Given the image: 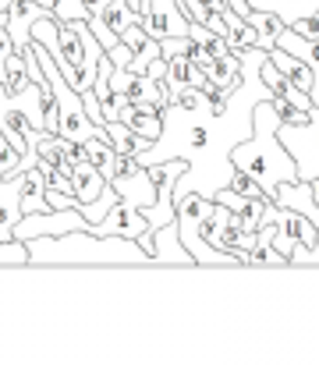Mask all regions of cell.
<instances>
[{
	"instance_id": "6da1fadb",
	"label": "cell",
	"mask_w": 319,
	"mask_h": 365,
	"mask_svg": "<svg viewBox=\"0 0 319 365\" xmlns=\"http://www.w3.org/2000/svg\"><path fill=\"white\" fill-rule=\"evenodd\" d=\"M270 50L263 46H248L241 50V82L231 89V103L223 114H213L210 107L199 110H185L178 103H167L163 110V135L138 156L146 167L160 163V160H185L188 170L178 178L174 195L185 192H203V195H216L220 188L231 185L234 174V160L231 149L238 142H245L255 128V107L263 100L273 96V89L263 82V61Z\"/></svg>"
},
{
	"instance_id": "7a4b0ae2",
	"label": "cell",
	"mask_w": 319,
	"mask_h": 365,
	"mask_svg": "<svg viewBox=\"0 0 319 365\" xmlns=\"http://www.w3.org/2000/svg\"><path fill=\"white\" fill-rule=\"evenodd\" d=\"M29 266H156L138 238L100 235L93 227L43 235L29 242Z\"/></svg>"
},
{
	"instance_id": "3957f363",
	"label": "cell",
	"mask_w": 319,
	"mask_h": 365,
	"mask_svg": "<svg viewBox=\"0 0 319 365\" xmlns=\"http://www.w3.org/2000/svg\"><path fill=\"white\" fill-rule=\"evenodd\" d=\"M231 160H234V167L248 170L270 199L277 195V188L284 181H302L298 163H295V156L288 153V145L280 138V118H277L270 100H263L255 107V128L245 142H238L231 149Z\"/></svg>"
},
{
	"instance_id": "277c9868",
	"label": "cell",
	"mask_w": 319,
	"mask_h": 365,
	"mask_svg": "<svg viewBox=\"0 0 319 365\" xmlns=\"http://www.w3.org/2000/svg\"><path fill=\"white\" fill-rule=\"evenodd\" d=\"M110 185L117 188L121 202H131V206H138V210H149V206L156 202L153 174H149V167H146L138 156H121V153H117V163H113Z\"/></svg>"
},
{
	"instance_id": "5b68a950",
	"label": "cell",
	"mask_w": 319,
	"mask_h": 365,
	"mask_svg": "<svg viewBox=\"0 0 319 365\" xmlns=\"http://www.w3.org/2000/svg\"><path fill=\"white\" fill-rule=\"evenodd\" d=\"M280 138L298 163V178L302 181L319 178V107L313 110L309 124H280Z\"/></svg>"
},
{
	"instance_id": "8992f818",
	"label": "cell",
	"mask_w": 319,
	"mask_h": 365,
	"mask_svg": "<svg viewBox=\"0 0 319 365\" xmlns=\"http://www.w3.org/2000/svg\"><path fill=\"white\" fill-rule=\"evenodd\" d=\"M138 245L153 255L156 266H196V255L181 242L178 217H174L171 224H163V227H149V231L138 238Z\"/></svg>"
},
{
	"instance_id": "52a82bcc",
	"label": "cell",
	"mask_w": 319,
	"mask_h": 365,
	"mask_svg": "<svg viewBox=\"0 0 319 365\" xmlns=\"http://www.w3.org/2000/svg\"><path fill=\"white\" fill-rule=\"evenodd\" d=\"M192 18L185 14V7L178 0H149L142 11V29L153 39H171V36H188Z\"/></svg>"
},
{
	"instance_id": "ba28073f",
	"label": "cell",
	"mask_w": 319,
	"mask_h": 365,
	"mask_svg": "<svg viewBox=\"0 0 319 365\" xmlns=\"http://www.w3.org/2000/svg\"><path fill=\"white\" fill-rule=\"evenodd\" d=\"M313 245L319 242V227L305 217V213H298V210H288V206H280V217H277V238H273V248L280 252V255H288L291 259V252H295V245Z\"/></svg>"
},
{
	"instance_id": "9c48e42d",
	"label": "cell",
	"mask_w": 319,
	"mask_h": 365,
	"mask_svg": "<svg viewBox=\"0 0 319 365\" xmlns=\"http://www.w3.org/2000/svg\"><path fill=\"white\" fill-rule=\"evenodd\" d=\"M21 195H25V170L0 178V242H14V224L21 220Z\"/></svg>"
},
{
	"instance_id": "30bf717a",
	"label": "cell",
	"mask_w": 319,
	"mask_h": 365,
	"mask_svg": "<svg viewBox=\"0 0 319 365\" xmlns=\"http://www.w3.org/2000/svg\"><path fill=\"white\" fill-rule=\"evenodd\" d=\"M93 231H100V235H121V238H142V235L149 231V220H146V213H142L138 206L117 202Z\"/></svg>"
},
{
	"instance_id": "8fae6325",
	"label": "cell",
	"mask_w": 319,
	"mask_h": 365,
	"mask_svg": "<svg viewBox=\"0 0 319 365\" xmlns=\"http://www.w3.org/2000/svg\"><path fill=\"white\" fill-rule=\"evenodd\" d=\"M46 14V7L39 0H11L7 4V32L14 39V50H25L32 43V25Z\"/></svg>"
},
{
	"instance_id": "7c38bea8",
	"label": "cell",
	"mask_w": 319,
	"mask_h": 365,
	"mask_svg": "<svg viewBox=\"0 0 319 365\" xmlns=\"http://www.w3.org/2000/svg\"><path fill=\"white\" fill-rule=\"evenodd\" d=\"M210 82V75H206V68L203 64H196L188 53H174V57H167V78H163V86H167V93L174 96L178 89H185V86H206Z\"/></svg>"
},
{
	"instance_id": "4fadbf2b",
	"label": "cell",
	"mask_w": 319,
	"mask_h": 365,
	"mask_svg": "<svg viewBox=\"0 0 319 365\" xmlns=\"http://www.w3.org/2000/svg\"><path fill=\"white\" fill-rule=\"evenodd\" d=\"M71 185H75V199H79V210H86V206H93V202H100L106 192V174L100 167H93V163H79L75 167V174H71Z\"/></svg>"
},
{
	"instance_id": "5bb4252c",
	"label": "cell",
	"mask_w": 319,
	"mask_h": 365,
	"mask_svg": "<svg viewBox=\"0 0 319 365\" xmlns=\"http://www.w3.org/2000/svg\"><path fill=\"white\" fill-rule=\"evenodd\" d=\"M270 61L288 75V82L291 86H298V89H305L309 96H313V82H316V71L309 68V61H302L298 53H291V50H284V46H270Z\"/></svg>"
},
{
	"instance_id": "9a60e30c",
	"label": "cell",
	"mask_w": 319,
	"mask_h": 365,
	"mask_svg": "<svg viewBox=\"0 0 319 365\" xmlns=\"http://www.w3.org/2000/svg\"><path fill=\"white\" fill-rule=\"evenodd\" d=\"M128 100H135V103H160V107H167L171 103V93H167V86L160 82V78H153V75H131V82H128Z\"/></svg>"
},
{
	"instance_id": "2e32d148",
	"label": "cell",
	"mask_w": 319,
	"mask_h": 365,
	"mask_svg": "<svg viewBox=\"0 0 319 365\" xmlns=\"http://www.w3.org/2000/svg\"><path fill=\"white\" fill-rule=\"evenodd\" d=\"M106 135H110V145L121 156H142L153 145V138H142L138 131H131L124 121H106Z\"/></svg>"
},
{
	"instance_id": "e0dca14e",
	"label": "cell",
	"mask_w": 319,
	"mask_h": 365,
	"mask_svg": "<svg viewBox=\"0 0 319 365\" xmlns=\"http://www.w3.org/2000/svg\"><path fill=\"white\" fill-rule=\"evenodd\" d=\"M163 110L167 107H160V103H135V114L128 118V128L131 131H138L142 138H160L163 135Z\"/></svg>"
},
{
	"instance_id": "ac0fdd59",
	"label": "cell",
	"mask_w": 319,
	"mask_h": 365,
	"mask_svg": "<svg viewBox=\"0 0 319 365\" xmlns=\"http://www.w3.org/2000/svg\"><path fill=\"white\" fill-rule=\"evenodd\" d=\"M203 68H206V75H210V78L220 86V89H223V93H231V89L241 82V57H238V53L210 57Z\"/></svg>"
},
{
	"instance_id": "d6986e66",
	"label": "cell",
	"mask_w": 319,
	"mask_h": 365,
	"mask_svg": "<svg viewBox=\"0 0 319 365\" xmlns=\"http://www.w3.org/2000/svg\"><path fill=\"white\" fill-rule=\"evenodd\" d=\"M248 21L259 29V46H263V50L277 46L280 32L288 29V21H284L280 14H273V11H252V14H248Z\"/></svg>"
},
{
	"instance_id": "ffe728a7",
	"label": "cell",
	"mask_w": 319,
	"mask_h": 365,
	"mask_svg": "<svg viewBox=\"0 0 319 365\" xmlns=\"http://www.w3.org/2000/svg\"><path fill=\"white\" fill-rule=\"evenodd\" d=\"M241 259V266H248V269H266V266H291V259L288 255H280L273 245H255V248H248V252H241L238 255Z\"/></svg>"
},
{
	"instance_id": "44dd1931",
	"label": "cell",
	"mask_w": 319,
	"mask_h": 365,
	"mask_svg": "<svg viewBox=\"0 0 319 365\" xmlns=\"http://www.w3.org/2000/svg\"><path fill=\"white\" fill-rule=\"evenodd\" d=\"M270 206H273V199H245L234 217H238V224H241L245 231H259L263 220H266V213H270Z\"/></svg>"
},
{
	"instance_id": "7402d4cb",
	"label": "cell",
	"mask_w": 319,
	"mask_h": 365,
	"mask_svg": "<svg viewBox=\"0 0 319 365\" xmlns=\"http://www.w3.org/2000/svg\"><path fill=\"white\" fill-rule=\"evenodd\" d=\"M46 11H54L61 21H89L93 14H89V7H86V0H39Z\"/></svg>"
},
{
	"instance_id": "603a6c76",
	"label": "cell",
	"mask_w": 319,
	"mask_h": 365,
	"mask_svg": "<svg viewBox=\"0 0 319 365\" xmlns=\"http://www.w3.org/2000/svg\"><path fill=\"white\" fill-rule=\"evenodd\" d=\"M270 103H273V110H277L280 124H309L313 121V110L298 107V103L288 100V96H270Z\"/></svg>"
},
{
	"instance_id": "cb8c5ba5",
	"label": "cell",
	"mask_w": 319,
	"mask_h": 365,
	"mask_svg": "<svg viewBox=\"0 0 319 365\" xmlns=\"http://www.w3.org/2000/svg\"><path fill=\"white\" fill-rule=\"evenodd\" d=\"M0 266H29V242H0Z\"/></svg>"
},
{
	"instance_id": "d4e9b609",
	"label": "cell",
	"mask_w": 319,
	"mask_h": 365,
	"mask_svg": "<svg viewBox=\"0 0 319 365\" xmlns=\"http://www.w3.org/2000/svg\"><path fill=\"white\" fill-rule=\"evenodd\" d=\"M291 266H319V242L309 248V245H295V252H291Z\"/></svg>"
},
{
	"instance_id": "484cf974",
	"label": "cell",
	"mask_w": 319,
	"mask_h": 365,
	"mask_svg": "<svg viewBox=\"0 0 319 365\" xmlns=\"http://www.w3.org/2000/svg\"><path fill=\"white\" fill-rule=\"evenodd\" d=\"M106 57L113 61V68H121V71H124V68H131V57H135V53H131V46L121 39L117 46H110V50H106Z\"/></svg>"
},
{
	"instance_id": "4316f807",
	"label": "cell",
	"mask_w": 319,
	"mask_h": 365,
	"mask_svg": "<svg viewBox=\"0 0 319 365\" xmlns=\"http://www.w3.org/2000/svg\"><path fill=\"white\" fill-rule=\"evenodd\" d=\"M288 29H295V32L305 36V39H319V11L316 14H309V18H298V21L288 25Z\"/></svg>"
},
{
	"instance_id": "83f0119b",
	"label": "cell",
	"mask_w": 319,
	"mask_h": 365,
	"mask_svg": "<svg viewBox=\"0 0 319 365\" xmlns=\"http://www.w3.org/2000/svg\"><path fill=\"white\" fill-rule=\"evenodd\" d=\"M82 100H86V110H89V118H93V121H96V124H103V128H106L103 107H100V96H96L93 89H86V93H82Z\"/></svg>"
},
{
	"instance_id": "f1b7e54d",
	"label": "cell",
	"mask_w": 319,
	"mask_h": 365,
	"mask_svg": "<svg viewBox=\"0 0 319 365\" xmlns=\"http://www.w3.org/2000/svg\"><path fill=\"white\" fill-rule=\"evenodd\" d=\"M11 53H14V39H11L7 29H0V78H4V64H7Z\"/></svg>"
},
{
	"instance_id": "f546056e",
	"label": "cell",
	"mask_w": 319,
	"mask_h": 365,
	"mask_svg": "<svg viewBox=\"0 0 319 365\" xmlns=\"http://www.w3.org/2000/svg\"><path fill=\"white\" fill-rule=\"evenodd\" d=\"M146 75H153V78H160V82H163V78H167V57L160 53L156 61H149V68H146Z\"/></svg>"
},
{
	"instance_id": "4dcf8cb0",
	"label": "cell",
	"mask_w": 319,
	"mask_h": 365,
	"mask_svg": "<svg viewBox=\"0 0 319 365\" xmlns=\"http://www.w3.org/2000/svg\"><path fill=\"white\" fill-rule=\"evenodd\" d=\"M309 188H313V199L319 202V178H313V181H309Z\"/></svg>"
}]
</instances>
